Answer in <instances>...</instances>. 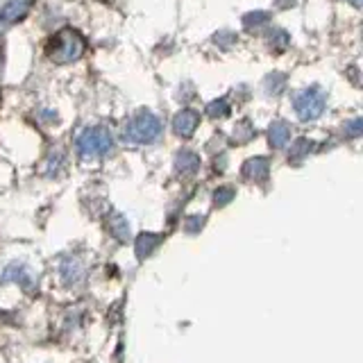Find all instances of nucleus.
Listing matches in <instances>:
<instances>
[{
  "instance_id": "10",
  "label": "nucleus",
  "mask_w": 363,
  "mask_h": 363,
  "mask_svg": "<svg viewBox=\"0 0 363 363\" xmlns=\"http://www.w3.org/2000/svg\"><path fill=\"white\" fill-rule=\"evenodd\" d=\"M159 243V236H150V234H143V236H139V241H136V247H139V255L143 257L147 250H152L155 245Z\"/></svg>"
},
{
  "instance_id": "12",
  "label": "nucleus",
  "mask_w": 363,
  "mask_h": 363,
  "mask_svg": "<svg viewBox=\"0 0 363 363\" xmlns=\"http://www.w3.org/2000/svg\"><path fill=\"white\" fill-rule=\"evenodd\" d=\"M361 132H363V121H357V123L347 125V134H361Z\"/></svg>"
},
{
  "instance_id": "2",
  "label": "nucleus",
  "mask_w": 363,
  "mask_h": 363,
  "mask_svg": "<svg viewBox=\"0 0 363 363\" xmlns=\"http://www.w3.org/2000/svg\"><path fill=\"white\" fill-rule=\"evenodd\" d=\"M162 136V123L150 111H141L125 125L123 139L128 143H152Z\"/></svg>"
},
{
  "instance_id": "11",
  "label": "nucleus",
  "mask_w": 363,
  "mask_h": 363,
  "mask_svg": "<svg viewBox=\"0 0 363 363\" xmlns=\"http://www.w3.org/2000/svg\"><path fill=\"white\" fill-rule=\"evenodd\" d=\"M209 113H211V116H225V113H227V105H225L223 100L213 102V105H209Z\"/></svg>"
},
{
  "instance_id": "4",
  "label": "nucleus",
  "mask_w": 363,
  "mask_h": 363,
  "mask_svg": "<svg viewBox=\"0 0 363 363\" xmlns=\"http://www.w3.org/2000/svg\"><path fill=\"white\" fill-rule=\"evenodd\" d=\"M293 107L302 121H313L325 109V94L320 89H304L293 100Z\"/></svg>"
},
{
  "instance_id": "3",
  "label": "nucleus",
  "mask_w": 363,
  "mask_h": 363,
  "mask_svg": "<svg viewBox=\"0 0 363 363\" xmlns=\"http://www.w3.org/2000/svg\"><path fill=\"white\" fill-rule=\"evenodd\" d=\"M111 134L105 130V128H86L84 132H79L77 141H75V147L79 157H102L111 150Z\"/></svg>"
},
{
  "instance_id": "6",
  "label": "nucleus",
  "mask_w": 363,
  "mask_h": 363,
  "mask_svg": "<svg viewBox=\"0 0 363 363\" xmlns=\"http://www.w3.org/2000/svg\"><path fill=\"white\" fill-rule=\"evenodd\" d=\"M198 123H200V116L193 109H184V111H179L175 121H173V128L179 136H191L193 132H196L198 128Z\"/></svg>"
},
{
  "instance_id": "14",
  "label": "nucleus",
  "mask_w": 363,
  "mask_h": 363,
  "mask_svg": "<svg viewBox=\"0 0 363 363\" xmlns=\"http://www.w3.org/2000/svg\"><path fill=\"white\" fill-rule=\"evenodd\" d=\"M0 71H3V55H0Z\"/></svg>"
},
{
  "instance_id": "5",
  "label": "nucleus",
  "mask_w": 363,
  "mask_h": 363,
  "mask_svg": "<svg viewBox=\"0 0 363 363\" xmlns=\"http://www.w3.org/2000/svg\"><path fill=\"white\" fill-rule=\"evenodd\" d=\"M32 0H9V3L0 9V21L3 23H16L30 11Z\"/></svg>"
},
{
  "instance_id": "1",
  "label": "nucleus",
  "mask_w": 363,
  "mask_h": 363,
  "mask_svg": "<svg viewBox=\"0 0 363 363\" xmlns=\"http://www.w3.org/2000/svg\"><path fill=\"white\" fill-rule=\"evenodd\" d=\"M45 55L50 57L55 64H71L84 55V39L79 37L75 30H62L45 45Z\"/></svg>"
},
{
  "instance_id": "9",
  "label": "nucleus",
  "mask_w": 363,
  "mask_h": 363,
  "mask_svg": "<svg viewBox=\"0 0 363 363\" xmlns=\"http://www.w3.org/2000/svg\"><path fill=\"white\" fill-rule=\"evenodd\" d=\"M198 168V157L193 155V152H179L177 157V170L179 173H193V170Z\"/></svg>"
},
{
  "instance_id": "13",
  "label": "nucleus",
  "mask_w": 363,
  "mask_h": 363,
  "mask_svg": "<svg viewBox=\"0 0 363 363\" xmlns=\"http://www.w3.org/2000/svg\"><path fill=\"white\" fill-rule=\"evenodd\" d=\"M354 5H359V7H363V0H352Z\"/></svg>"
},
{
  "instance_id": "8",
  "label": "nucleus",
  "mask_w": 363,
  "mask_h": 363,
  "mask_svg": "<svg viewBox=\"0 0 363 363\" xmlns=\"http://www.w3.org/2000/svg\"><path fill=\"white\" fill-rule=\"evenodd\" d=\"M243 175H245V177L264 179V177L268 175V162H266V159H252V162H247V164H245Z\"/></svg>"
},
{
  "instance_id": "7",
  "label": "nucleus",
  "mask_w": 363,
  "mask_h": 363,
  "mask_svg": "<svg viewBox=\"0 0 363 363\" xmlns=\"http://www.w3.org/2000/svg\"><path fill=\"white\" fill-rule=\"evenodd\" d=\"M289 139H291V130L286 123H275L270 128V143L275 147H284L289 143Z\"/></svg>"
}]
</instances>
